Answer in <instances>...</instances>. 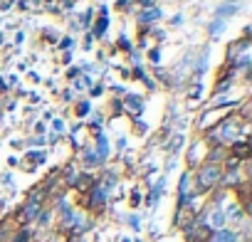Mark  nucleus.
Returning a JSON list of instances; mask_svg holds the SVG:
<instances>
[{
  "label": "nucleus",
  "instance_id": "obj_1",
  "mask_svg": "<svg viewBox=\"0 0 252 242\" xmlns=\"http://www.w3.org/2000/svg\"><path fill=\"white\" fill-rule=\"evenodd\" d=\"M220 181V168L218 166H205L200 171V188H210Z\"/></svg>",
  "mask_w": 252,
  "mask_h": 242
},
{
  "label": "nucleus",
  "instance_id": "obj_2",
  "mask_svg": "<svg viewBox=\"0 0 252 242\" xmlns=\"http://www.w3.org/2000/svg\"><path fill=\"white\" fill-rule=\"evenodd\" d=\"M213 237V230L208 227V225H200V227H195L193 232H190V240L193 242H205V240H210Z\"/></svg>",
  "mask_w": 252,
  "mask_h": 242
},
{
  "label": "nucleus",
  "instance_id": "obj_3",
  "mask_svg": "<svg viewBox=\"0 0 252 242\" xmlns=\"http://www.w3.org/2000/svg\"><path fill=\"white\" fill-rule=\"evenodd\" d=\"M232 153H235L237 158H247V153H250V146H247V144H235V146H232Z\"/></svg>",
  "mask_w": 252,
  "mask_h": 242
},
{
  "label": "nucleus",
  "instance_id": "obj_4",
  "mask_svg": "<svg viewBox=\"0 0 252 242\" xmlns=\"http://www.w3.org/2000/svg\"><path fill=\"white\" fill-rule=\"evenodd\" d=\"M218 242H235V235H230V232H220V235H218Z\"/></svg>",
  "mask_w": 252,
  "mask_h": 242
}]
</instances>
